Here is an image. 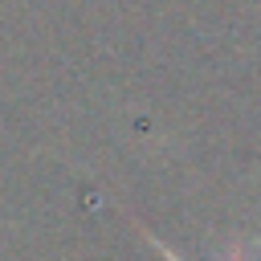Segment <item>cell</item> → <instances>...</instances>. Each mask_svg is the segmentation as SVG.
Returning a JSON list of instances; mask_svg holds the SVG:
<instances>
[{
	"label": "cell",
	"mask_w": 261,
	"mask_h": 261,
	"mask_svg": "<svg viewBox=\"0 0 261 261\" xmlns=\"http://www.w3.org/2000/svg\"><path fill=\"white\" fill-rule=\"evenodd\" d=\"M163 257H167V261H179V257H175V253H171V249H163Z\"/></svg>",
	"instance_id": "6da1fadb"
}]
</instances>
